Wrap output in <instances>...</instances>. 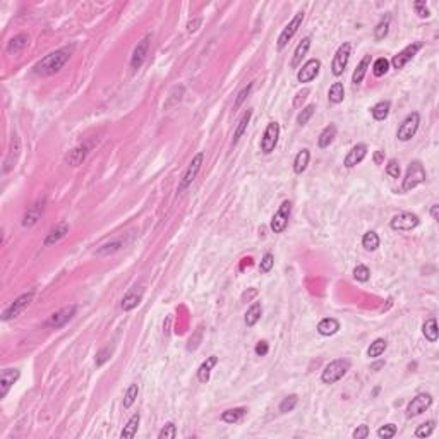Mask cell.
I'll use <instances>...</instances> for the list:
<instances>
[{
    "label": "cell",
    "mask_w": 439,
    "mask_h": 439,
    "mask_svg": "<svg viewBox=\"0 0 439 439\" xmlns=\"http://www.w3.org/2000/svg\"><path fill=\"white\" fill-rule=\"evenodd\" d=\"M384 162V151H376L374 153V163L376 165H381Z\"/></svg>",
    "instance_id": "91938a15"
},
{
    "label": "cell",
    "mask_w": 439,
    "mask_h": 439,
    "mask_svg": "<svg viewBox=\"0 0 439 439\" xmlns=\"http://www.w3.org/2000/svg\"><path fill=\"white\" fill-rule=\"evenodd\" d=\"M345 98V88L341 83H333V86L329 88L328 91V100L331 103H334V105H338V103H341Z\"/></svg>",
    "instance_id": "d6a6232c"
},
{
    "label": "cell",
    "mask_w": 439,
    "mask_h": 439,
    "mask_svg": "<svg viewBox=\"0 0 439 439\" xmlns=\"http://www.w3.org/2000/svg\"><path fill=\"white\" fill-rule=\"evenodd\" d=\"M319 69H321V62H319L318 58H311V60H307L306 64L302 65V69L297 72V81H299V83H311L319 74Z\"/></svg>",
    "instance_id": "2e32d148"
},
{
    "label": "cell",
    "mask_w": 439,
    "mask_h": 439,
    "mask_svg": "<svg viewBox=\"0 0 439 439\" xmlns=\"http://www.w3.org/2000/svg\"><path fill=\"white\" fill-rule=\"evenodd\" d=\"M21 373L17 369H3L0 374V398H5L14 383L19 379Z\"/></svg>",
    "instance_id": "e0dca14e"
},
{
    "label": "cell",
    "mask_w": 439,
    "mask_h": 439,
    "mask_svg": "<svg viewBox=\"0 0 439 439\" xmlns=\"http://www.w3.org/2000/svg\"><path fill=\"white\" fill-rule=\"evenodd\" d=\"M353 439H366L369 438V427L367 426H359L355 431H353Z\"/></svg>",
    "instance_id": "9f6ffc18"
},
{
    "label": "cell",
    "mask_w": 439,
    "mask_h": 439,
    "mask_svg": "<svg viewBox=\"0 0 439 439\" xmlns=\"http://www.w3.org/2000/svg\"><path fill=\"white\" fill-rule=\"evenodd\" d=\"M414 7H415V10H417V16L419 17H429L431 16V12H429V9H427V3L426 2H415L414 3Z\"/></svg>",
    "instance_id": "11a10c76"
},
{
    "label": "cell",
    "mask_w": 439,
    "mask_h": 439,
    "mask_svg": "<svg viewBox=\"0 0 439 439\" xmlns=\"http://www.w3.org/2000/svg\"><path fill=\"white\" fill-rule=\"evenodd\" d=\"M76 311H77L76 304H70V306L62 307L60 311L54 312V314L50 316V319L47 321V326H48V328H54V329L62 328V326H65L67 323H69L70 319L76 316Z\"/></svg>",
    "instance_id": "30bf717a"
},
{
    "label": "cell",
    "mask_w": 439,
    "mask_h": 439,
    "mask_svg": "<svg viewBox=\"0 0 439 439\" xmlns=\"http://www.w3.org/2000/svg\"><path fill=\"white\" fill-rule=\"evenodd\" d=\"M67 232H69V225H67V223H58V225L55 226L50 233H48L47 239H45V245H52V244H55V242H58L60 239H64Z\"/></svg>",
    "instance_id": "f1b7e54d"
},
{
    "label": "cell",
    "mask_w": 439,
    "mask_h": 439,
    "mask_svg": "<svg viewBox=\"0 0 439 439\" xmlns=\"http://www.w3.org/2000/svg\"><path fill=\"white\" fill-rule=\"evenodd\" d=\"M420 48H422V43H412V45H408V47H405L400 54L393 57V60H391L393 69H396V70L403 69V67L407 65L415 55H417V52L420 50Z\"/></svg>",
    "instance_id": "5bb4252c"
},
{
    "label": "cell",
    "mask_w": 439,
    "mask_h": 439,
    "mask_svg": "<svg viewBox=\"0 0 439 439\" xmlns=\"http://www.w3.org/2000/svg\"><path fill=\"white\" fill-rule=\"evenodd\" d=\"M420 223V220L417 215L414 213H398L391 218L389 221V226L393 230H398V232H410V230L417 228Z\"/></svg>",
    "instance_id": "ba28073f"
},
{
    "label": "cell",
    "mask_w": 439,
    "mask_h": 439,
    "mask_svg": "<svg viewBox=\"0 0 439 439\" xmlns=\"http://www.w3.org/2000/svg\"><path fill=\"white\" fill-rule=\"evenodd\" d=\"M141 300H143V290H139V292H137V290H131V292L122 299L120 306L124 311H132V309L139 306Z\"/></svg>",
    "instance_id": "603a6c76"
},
{
    "label": "cell",
    "mask_w": 439,
    "mask_h": 439,
    "mask_svg": "<svg viewBox=\"0 0 439 439\" xmlns=\"http://www.w3.org/2000/svg\"><path fill=\"white\" fill-rule=\"evenodd\" d=\"M353 278H355L357 281H367L371 278L369 268L364 266V264H359V266H355V270H353Z\"/></svg>",
    "instance_id": "bcb514c9"
},
{
    "label": "cell",
    "mask_w": 439,
    "mask_h": 439,
    "mask_svg": "<svg viewBox=\"0 0 439 439\" xmlns=\"http://www.w3.org/2000/svg\"><path fill=\"white\" fill-rule=\"evenodd\" d=\"M19 150H21L19 137L14 136L12 144H10V150H9V156H7V160H5V166H3V172H9V170L12 168L14 162L17 160V155H19Z\"/></svg>",
    "instance_id": "1f68e13d"
},
{
    "label": "cell",
    "mask_w": 439,
    "mask_h": 439,
    "mask_svg": "<svg viewBox=\"0 0 439 439\" xmlns=\"http://www.w3.org/2000/svg\"><path fill=\"white\" fill-rule=\"evenodd\" d=\"M42 211H43V204H33V206L26 211L22 225H24V226H33L40 220V217H42Z\"/></svg>",
    "instance_id": "4dcf8cb0"
},
{
    "label": "cell",
    "mask_w": 439,
    "mask_h": 439,
    "mask_svg": "<svg viewBox=\"0 0 439 439\" xmlns=\"http://www.w3.org/2000/svg\"><path fill=\"white\" fill-rule=\"evenodd\" d=\"M388 70H389V60H388V58L381 57V58H378V60L374 62L373 72H374V76H376V77L384 76V74L388 72Z\"/></svg>",
    "instance_id": "ab89813d"
},
{
    "label": "cell",
    "mask_w": 439,
    "mask_h": 439,
    "mask_svg": "<svg viewBox=\"0 0 439 439\" xmlns=\"http://www.w3.org/2000/svg\"><path fill=\"white\" fill-rule=\"evenodd\" d=\"M309 160H311V153H309V150H302L299 151L295 156V160H293V172L297 173V175H300V173L306 172L307 165H309Z\"/></svg>",
    "instance_id": "484cf974"
},
{
    "label": "cell",
    "mask_w": 439,
    "mask_h": 439,
    "mask_svg": "<svg viewBox=\"0 0 439 439\" xmlns=\"http://www.w3.org/2000/svg\"><path fill=\"white\" fill-rule=\"evenodd\" d=\"M150 40H151V35H146L139 43L136 45V48H134L132 57H131V69L132 70L141 69V65H143L144 60H146L148 48H150Z\"/></svg>",
    "instance_id": "9a60e30c"
},
{
    "label": "cell",
    "mask_w": 439,
    "mask_h": 439,
    "mask_svg": "<svg viewBox=\"0 0 439 439\" xmlns=\"http://www.w3.org/2000/svg\"><path fill=\"white\" fill-rule=\"evenodd\" d=\"M263 316V307L259 302H254L251 307L247 309V312H245V325L249 326V328H252V326L256 325V323L261 319Z\"/></svg>",
    "instance_id": "f546056e"
},
{
    "label": "cell",
    "mask_w": 439,
    "mask_h": 439,
    "mask_svg": "<svg viewBox=\"0 0 439 439\" xmlns=\"http://www.w3.org/2000/svg\"><path fill=\"white\" fill-rule=\"evenodd\" d=\"M338 329H340V323L333 318L323 319V321L318 325V333L323 334V336H331V334L338 333Z\"/></svg>",
    "instance_id": "cb8c5ba5"
},
{
    "label": "cell",
    "mask_w": 439,
    "mask_h": 439,
    "mask_svg": "<svg viewBox=\"0 0 439 439\" xmlns=\"http://www.w3.org/2000/svg\"><path fill=\"white\" fill-rule=\"evenodd\" d=\"M309 48H311V38L306 36V38H302V42L297 45L295 52H293V58H292V62H290V65H292L293 69H297V67L300 65V62H302V58L306 57Z\"/></svg>",
    "instance_id": "ffe728a7"
},
{
    "label": "cell",
    "mask_w": 439,
    "mask_h": 439,
    "mask_svg": "<svg viewBox=\"0 0 439 439\" xmlns=\"http://www.w3.org/2000/svg\"><path fill=\"white\" fill-rule=\"evenodd\" d=\"M334 137H336V125L334 124L326 125V127L323 129V132L319 134V139H318L319 148H328L334 141Z\"/></svg>",
    "instance_id": "4316f807"
},
{
    "label": "cell",
    "mask_w": 439,
    "mask_h": 439,
    "mask_svg": "<svg viewBox=\"0 0 439 439\" xmlns=\"http://www.w3.org/2000/svg\"><path fill=\"white\" fill-rule=\"evenodd\" d=\"M268 352H270V347H268V343H266V341H259V343L256 345V353H258V355L264 357Z\"/></svg>",
    "instance_id": "680465c9"
},
{
    "label": "cell",
    "mask_w": 439,
    "mask_h": 439,
    "mask_svg": "<svg viewBox=\"0 0 439 439\" xmlns=\"http://www.w3.org/2000/svg\"><path fill=\"white\" fill-rule=\"evenodd\" d=\"M122 242H111V244H105V245H102V247L98 249V251H96V254H100V256H107V254H111V252H115V251H118V249L122 247Z\"/></svg>",
    "instance_id": "681fc988"
},
{
    "label": "cell",
    "mask_w": 439,
    "mask_h": 439,
    "mask_svg": "<svg viewBox=\"0 0 439 439\" xmlns=\"http://www.w3.org/2000/svg\"><path fill=\"white\" fill-rule=\"evenodd\" d=\"M350 54H352V45L350 43H343L340 45V48L336 50L333 57V62H331V70H333L334 76H341L347 69V64L350 60Z\"/></svg>",
    "instance_id": "9c48e42d"
},
{
    "label": "cell",
    "mask_w": 439,
    "mask_h": 439,
    "mask_svg": "<svg viewBox=\"0 0 439 439\" xmlns=\"http://www.w3.org/2000/svg\"><path fill=\"white\" fill-rule=\"evenodd\" d=\"M396 434V426L395 424H386V426L379 427L378 429V436L381 439H389Z\"/></svg>",
    "instance_id": "c3c4849f"
},
{
    "label": "cell",
    "mask_w": 439,
    "mask_h": 439,
    "mask_svg": "<svg viewBox=\"0 0 439 439\" xmlns=\"http://www.w3.org/2000/svg\"><path fill=\"white\" fill-rule=\"evenodd\" d=\"M419 124H420V115L417 113V111H412V113L407 115V118H405V120L400 124V127H398V132H396V137L400 141H403V143L410 141L412 137L417 134Z\"/></svg>",
    "instance_id": "277c9868"
},
{
    "label": "cell",
    "mask_w": 439,
    "mask_h": 439,
    "mask_svg": "<svg viewBox=\"0 0 439 439\" xmlns=\"http://www.w3.org/2000/svg\"><path fill=\"white\" fill-rule=\"evenodd\" d=\"M371 65V55H366V57L362 58V60L359 62V65H357V69L353 70V76H352V83L353 86H359L360 83L364 81V76H366L367 69H369Z\"/></svg>",
    "instance_id": "7402d4cb"
},
{
    "label": "cell",
    "mask_w": 439,
    "mask_h": 439,
    "mask_svg": "<svg viewBox=\"0 0 439 439\" xmlns=\"http://www.w3.org/2000/svg\"><path fill=\"white\" fill-rule=\"evenodd\" d=\"M379 235L376 232H367L364 233L362 237V247L366 249V251H376V249L379 247Z\"/></svg>",
    "instance_id": "f35d334b"
},
{
    "label": "cell",
    "mask_w": 439,
    "mask_h": 439,
    "mask_svg": "<svg viewBox=\"0 0 439 439\" xmlns=\"http://www.w3.org/2000/svg\"><path fill=\"white\" fill-rule=\"evenodd\" d=\"M350 369V360L347 359H334L333 362H329L328 366L325 367L321 374V381L325 384H334L336 381H340L345 374Z\"/></svg>",
    "instance_id": "7a4b0ae2"
},
{
    "label": "cell",
    "mask_w": 439,
    "mask_h": 439,
    "mask_svg": "<svg viewBox=\"0 0 439 439\" xmlns=\"http://www.w3.org/2000/svg\"><path fill=\"white\" fill-rule=\"evenodd\" d=\"M297 401H299V396H297V395L286 396L285 400L280 403V412H281V414H288V412H292L293 408H295Z\"/></svg>",
    "instance_id": "7bdbcfd3"
},
{
    "label": "cell",
    "mask_w": 439,
    "mask_h": 439,
    "mask_svg": "<svg viewBox=\"0 0 439 439\" xmlns=\"http://www.w3.org/2000/svg\"><path fill=\"white\" fill-rule=\"evenodd\" d=\"M309 89L306 88V89H302V91L300 93H297V96H295V100H293V107H295V109H299L300 105H302L304 102H306V98L309 96Z\"/></svg>",
    "instance_id": "6f0895ef"
},
{
    "label": "cell",
    "mask_w": 439,
    "mask_h": 439,
    "mask_svg": "<svg viewBox=\"0 0 439 439\" xmlns=\"http://www.w3.org/2000/svg\"><path fill=\"white\" fill-rule=\"evenodd\" d=\"M386 173H388L391 178H400L401 170H400V165H398L396 160H389L388 165H386Z\"/></svg>",
    "instance_id": "816d5d0a"
},
{
    "label": "cell",
    "mask_w": 439,
    "mask_h": 439,
    "mask_svg": "<svg viewBox=\"0 0 439 439\" xmlns=\"http://www.w3.org/2000/svg\"><path fill=\"white\" fill-rule=\"evenodd\" d=\"M110 355H111V348L110 347L103 348V350L100 352L98 355H96V366H103V364H105L107 360L110 359Z\"/></svg>",
    "instance_id": "f5cc1de1"
},
{
    "label": "cell",
    "mask_w": 439,
    "mask_h": 439,
    "mask_svg": "<svg viewBox=\"0 0 439 439\" xmlns=\"http://www.w3.org/2000/svg\"><path fill=\"white\" fill-rule=\"evenodd\" d=\"M203 162H204V153H198V155L194 156V158H192V162L189 163L187 170H185L184 175H182L180 184H178V189H177L178 194H180V192H184L185 189H187L189 185L194 182V178L198 177L201 166H203Z\"/></svg>",
    "instance_id": "5b68a950"
},
{
    "label": "cell",
    "mask_w": 439,
    "mask_h": 439,
    "mask_svg": "<svg viewBox=\"0 0 439 439\" xmlns=\"http://www.w3.org/2000/svg\"><path fill=\"white\" fill-rule=\"evenodd\" d=\"M389 21H391V19H389V16H386L384 19L376 26V29H374V38L376 40L386 38V35H388V31H389Z\"/></svg>",
    "instance_id": "60d3db41"
},
{
    "label": "cell",
    "mask_w": 439,
    "mask_h": 439,
    "mask_svg": "<svg viewBox=\"0 0 439 439\" xmlns=\"http://www.w3.org/2000/svg\"><path fill=\"white\" fill-rule=\"evenodd\" d=\"M290 215H292V203H290V201H283L281 206L278 208V211L273 215V218H271V223H270L271 230H273L274 233L285 232L286 225H288Z\"/></svg>",
    "instance_id": "8992f818"
},
{
    "label": "cell",
    "mask_w": 439,
    "mask_h": 439,
    "mask_svg": "<svg viewBox=\"0 0 439 439\" xmlns=\"http://www.w3.org/2000/svg\"><path fill=\"white\" fill-rule=\"evenodd\" d=\"M422 333H424V336H426V340H429L431 343L438 341L439 329H438V321H436V319H434V318L427 319V321L424 323V326H422Z\"/></svg>",
    "instance_id": "83f0119b"
},
{
    "label": "cell",
    "mask_w": 439,
    "mask_h": 439,
    "mask_svg": "<svg viewBox=\"0 0 439 439\" xmlns=\"http://www.w3.org/2000/svg\"><path fill=\"white\" fill-rule=\"evenodd\" d=\"M251 117H252V110H247L244 115H242V118H240L239 125H237L235 132H233V144H237V143H239V139L242 137V134L245 132V129H247L249 122H251Z\"/></svg>",
    "instance_id": "e575fe53"
},
{
    "label": "cell",
    "mask_w": 439,
    "mask_h": 439,
    "mask_svg": "<svg viewBox=\"0 0 439 439\" xmlns=\"http://www.w3.org/2000/svg\"><path fill=\"white\" fill-rule=\"evenodd\" d=\"M422 182H426V170H424V165L420 162H412L407 168V173H405L403 178V191L410 192L412 189H415L417 185H420Z\"/></svg>",
    "instance_id": "3957f363"
},
{
    "label": "cell",
    "mask_w": 439,
    "mask_h": 439,
    "mask_svg": "<svg viewBox=\"0 0 439 439\" xmlns=\"http://www.w3.org/2000/svg\"><path fill=\"white\" fill-rule=\"evenodd\" d=\"M28 43H29V36L24 35V33H21V35L14 36V38L9 42V45H7V52H9V54H12V52L16 54V52H19L21 48H24Z\"/></svg>",
    "instance_id": "836d02e7"
},
{
    "label": "cell",
    "mask_w": 439,
    "mask_h": 439,
    "mask_svg": "<svg viewBox=\"0 0 439 439\" xmlns=\"http://www.w3.org/2000/svg\"><path fill=\"white\" fill-rule=\"evenodd\" d=\"M433 405V396L427 395V393H420V395H417L414 398V400L408 403L407 407V417H417V415H420L422 412H426L427 408Z\"/></svg>",
    "instance_id": "4fadbf2b"
},
{
    "label": "cell",
    "mask_w": 439,
    "mask_h": 439,
    "mask_svg": "<svg viewBox=\"0 0 439 439\" xmlns=\"http://www.w3.org/2000/svg\"><path fill=\"white\" fill-rule=\"evenodd\" d=\"M244 415H245L244 408H232V410L223 412L221 420H223V422H226V424H237V422H240Z\"/></svg>",
    "instance_id": "74e56055"
},
{
    "label": "cell",
    "mask_w": 439,
    "mask_h": 439,
    "mask_svg": "<svg viewBox=\"0 0 439 439\" xmlns=\"http://www.w3.org/2000/svg\"><path fill=\"white\" fill-rule=\"evenodd\" d=\"M302 21H304V12H297L295 16H293V19L285 26L283 31H281L280 36H278V50H283L286 45H288L290 40L293 38V35L299 31Z\"/></svg>",
    "instance_id": "7c38bea8"
},
{
    "label": "cell",
    "mask_w": 439,
    "mask_h": 439,
    "mask_svg": "<svg viewBox=\"0 0 439 439\" xmlns=\"http://www.w3.org/2000/svg\"><path fill=\"white\" fill-rule=\"evenodd\" d=\"M273 266H274V258H273V254L268 252V254L263 256L261 264H259V270H261L263 273H270V271L273 270Z\"/></svg>",
    "instance_id": "f907efd6"
},
{
    "label": "cell",
    "mask_w": 439,
    "mask_h": 439,
    "mask_svg": "<svg viewBox=\"0 0 439 439\" xmlns=\"http://www.w3.org/2000/svg\"><path fill=\"white\" fill-rule=\"evenodd\" d=\"M434 426H436V422L434 420H429V422L422 424V426L417 427V431H415V438H427L433 434L434 431Z\"/></svg>",
    "instance_id": "f6af8a7d"
},
{
    "label": "cell",
    "mask_w": 439,
    "mask_h": 439,
    "mask_svg": "<svg viewBox=\"0 0 439 439\" xmlns=\"http://www.w3.org/2000/svg\"><path fill=\"white\" fill-rule=\"evenodd\" d=\"M389 109H391V103L389 102H379L378 105L373 107L371 113H373V117L376 118V120H384V118L389 115Z\"/></svg>",
    "instance_id": "8d00e7d4"
},
{
    "label": "cell",
    "mask_w": 439,
    "mask_h": 439,
    "mask_svg": "<svg viewBox=\"0 0 439 439\" xmlns=\"http://www.w3.org/2000/svg\"><path fill=\"white\" fill-rule=\"evenodd\" d=\"M431 217H433V220H436V221L439 220V206L438 204H434V206L431 208Z\"/></svg>",
    "instance_id": "94428289"
},
{
    "label": "cell",
    "mask_w": 439,
    "mask_h": 439,
    "mask_svg": "<svg viewBox=\"0 0 439 439\" xmlns=\"http://www.w3.org/2000/svg\"><path fill=\"white\" fill-rule=\"evenodd\" d=\"M366 155H367L366 144H357V146H353L352 150L348 151V155L345 156V166H347V168H353V166L359 165V163L366 158Z\"/></svg>",
    "instance_id": "ac0fdd59"
},
{
    "label": "cell",
    "mask_w": 439,
    "mask_h": 439,
    "mask_svg": "<svg viewBox=\"0 0 439 439\" xmlns=\"http://www.w3.org/2000/svg\"><path fill=\"white\" fill-rule=\"evenodd\" d=\"M278 137H280V124L278 122H270L261 137V151L264 155L273 153L278 144Z\"/></svg>",
    "instance_id": "52a82bcc"
},
{
    "label": "cell",
    "mask_w": 439,
    "mask_h": 439,
    "mask_svg": "<svg viewBox=\"0 0 439 439\" xmlns=\"http://www.w3.org/2000/svg\"><path fill=\"white\" fill-rule=\"evenodd\" d=\"M137 393H139V386L134 383V384H131L127 388V391H125V396H124V407L125 408L132 407V403L136 401V398H137Z\"/></svg>",
    "instance_id": "b9f144b4"
},
{
    "label": "cell",
    "mask_w": 439,
    "mask_h": 439,
    "mask_svg": "<svg viewBox=\"0 0 439 439\" xmlns=\"http://www.w3.org/2000/svg\"><path fill=\"white\" fill-rule=\"evenodd\" d=\"M33 297H35V292L22 293L21 297H17V299L14 300V302L5 309V311H3V314H2V319H3V321H9V319L17 318V316H19L21 312L24 311V309L28 307L29 304H31Z\"/></svg>",
    "instance_id": "8fae6325"
},
{
    "label": "cell",
    "mask_w": 439,
    "mask_h": 439,
    "mask_svg": "<svg viewBox=\"0 0 439 439\" xmlns=\"http://www.w3.org/2000/svg\"><path fill=\"white\" fill-rule=\"evenodd\" d=\"M139 422H141V415L139 414H134L129 422L124 426V431L120 433L122 439H131L137 434V429H139Z\"/></svg>",
    "instance_id": "d4e9b609"
},
{
    "label": "cell",
    "mask_w": 439,
    "mask_h": 439,
    "mask_svg": "<svg viewBox=\"0 0 439 439\" xmlns=\"http://www.w3.org/2000/svg\"><path fill=\"white\" fill-rule=\"evenodd\" d=\"M386 347H388L386 340H383V338H378V340H374L373 343H371V347L367 348V355H369L371 359H378V357H381L383 353H384Z\"/></svg>",
    "instance_id": "d590c367"
},
{
    "label": "cell",
    "mask_w": 439,
    "mask_h": 439,
    "mask_svg": "<svg viewBox=\"0 0 439 439\" xmlns=\"http://www.w3.org/2000/svg\"><path fill=\"white\" fill-rule=\"evenodd\" d=\"M88 144H81V146L74 148L72 151H69V155L65 156V162L69 163L70 166H79L81 163L84 162V158H86L88 155Z\"/></svg>",
    "instance_id": "d6986e66"
},
{
    "label": "cell",
    "mask_w": 439,
    "mask_h": 439,
    "mask_svg": "<svg viewBox=\"0 0 439 439\" xmlns=\"http://www.w3.org/2000/svg\"><path fill=\"white\" fill-rule=\"evenodd\" d=\"M217 364H218V357H215V355L208 357V359L204 360L203 364H201V367H199V371H198V379H199L201 383H208V381H210L211 369H213Z\"/></svg>",
    "instance_id": "44dd1931"
},
{
    "label": "cell",
    "mask_w": 439,
    "mask_h": 439,
    "mask_svg": "<svg viewBox=\"0 0 439 439\" xmlns=\"http://www.w3.org/2000/svg\"><path fill=\"white\" fill-rule=\"evenodd\" d=\"M316 111V105H307L306 109H302V111L299 113V117H297V124L299 125H306L309 120H311V117L314 115Z\"/></svg>",
    "instance_id": "ee69618b"
},
{
    "label": "cell",
    "mask_w": 439,
    "mask_h": 439,
    "mask_svg": "<svg viewBox=\"0 0 439 439\" xmlns=\"http://www.w3.org/2000/svg\"><path fill=\"white\" fill-rule=\"evenodd\" d=\"M251 89H252V84H249L247 88L242 89V91L239 93V96H237V100H235V107H233V109H239L242 103L245 102V98H247V96L251 95Z\"/></svg>",
    "instance_id": "db71d44e"
},
{
    "label": "cell",
    "mask_w": 439,
    "mask_h": 439,
    "mask_svg": "<svg viewBox=\"0 0 439 439\" xmlns=\"http://www.w3.org/2000/svg\"><path fill=\"white\" fill-rule=\"evenodd\" d=\"M69 52L67 50H57V52H52V54H48L47 57H43L42 60L38 62L35 67H33V72L36 74V76H52V74L58 72V70L62 69L67 60H69Z\"/></svg>",
    "instance_id": "6da1fadb"
},
{
    "label": "cell",
    "mask_w": 439,
    "mask_h": 439,
    "mask_svg": "<svg viewBox=\"0 0 439 439\" xmlns=\"http://www.w3.org/2000/svg\"><path fill=\"white\" fill-rule=\"evenodd\" d=\"M158 438L160 439H173V438H177V427H175V424L168 422L166 426H163V429L160 431Z\"/></svg>",
    "instance_id": "7dc6e473"
}]
</instances>
